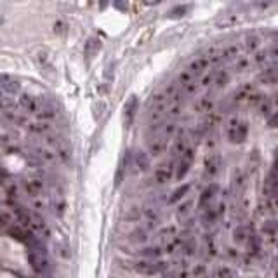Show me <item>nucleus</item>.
Masks as SVG:
<instances>
[{
	"label": "nucleus",
	"mask_w": 278,
	"mask_h": 278,
	"mask_svg": "<svg viewBox=\"0 0 278 278\" xmlns=\"http://www.w3.org/2000/svg\"><path fill=\"white\" fill-rule=\"evenodd\" d=\"M259 82H263V84L278 82L277 73H275V68H266V70H263V72L259 73Z\"/></svg>",
	"instance_id": "nucleus-26"
},
{
	"label": "nucleus",
	"mask_w": 278,
	"mask_h": 278,
	"mask_svg": "<svg viewBox=\"0 0 278 278\" xmlns=\"http://www.w3.org/2000/svg\"><path fill=\"white\" fill-rule=\"evenodd\" d=\"M169 148V139L164 136H157L150 141V155L151 157H160L167 151Z\"/></svg>",
	"instance_id": "nucleus-12"
},
{
	"label": "nucleus",
	"mask_w": 278,
	"mask_h": 278,
	"mask_svg": "<svg viewBox=\"0 0 278 278\" xmlns=\"http://www.w3.org/2000/svg\"><path fill=\"white\" fill-rule=\"evenodd\" d=\"M216 278H235V271L228 266H221L216 271Z\"/></svg>",
	"instance_id": "nucleus-35"
},
{
	"label": "nucleus",
	"mask_w": 278,
	"mask_h": 278,
	"mask_svg": "<svg viewBox=\"0 0 278 278\" xmlns=\"http://www.w3.org/2000/svg\"><path fill=\"white\" fill-rule=\"evenodd\" d=\"M221 56L223 61H236L242 56V47H240V44H230L221 50Z\"/></svg>",
	"instance_id": "nucleus-16"
},
{
	"label": "nucleus",
	"mask_w": 278,
	"mask_h": 278,
	"mask_svg": "<svg viewBox=\"0 0 278 278\" xmlns=\"http://www.w3.org/2000/svg\"><path fill=\"white\" fill-rule=\"evenodd\" d=\"M195 111L200 115H211L214 111V99L211 96H202L195 103Z\"/></svg>",
	"instance_id": "nucleus-14"
},
{
	"label": "nucleus",
	"mask_w": 278,
	"mask_h": 278,
	"mask_svg": "<svg viewBox=\"0 0 278 278\" xmlns=\"http://www.w3.org/2000/svg\"><path fill=\"white\" fill-rule=\"evenodd\" d=\"M249 230H247V226L240 225L235 228V232H233V240H235L236 243H245L247 240H249Z\"/></svg>",
	"instance_id": "nucleus-23"
},
{
	"label": "nucleus",
	"mask_w": 278,
	"mask_h": 278,
	"mask_svg": "<svg viewBox=\"0 0 278 278\" xmlns=\"http://www.w3.org/2000/svg\"><path fill=\"white\" fill-rule=\"evenodd\" d=\"M28 129L32 132H35V134H46L47 136V132L50 131V124L49 122H35V124H30L28 125Z\"/></svg>",
	"instance_id": "nucleus-28"
},
{
	"label": "nucleus",
	"mask_w": 278,
	"mask_h": 278,
	"mask_svg": "<svg viewBox=\"0 0 278 278\" xmlns=\"http://www.w3.org/2000/svg\"><path fill=\"white\" fill-rule=\"evenodd\" d=\"M32 207L37 212H42L46 209V202L42 200V196H37V198H32Z\"/></svg>",
	"instance_id": "nucleus-39"
},
{
	"label": "nucleus",
	"mask_w": 278,
	"mask_h": 278,
	"mask_svg": "<svg viewBox=\"0 0 278 278\" xmlns=\"http://www.w3.org/2000/svg\"><path fill=\"white\" fill-rule=\"evenodd\" d=\"M189 207H191V200H186L185 203H181V205L178 207V211H176V214H178L179 219L186 218V216L189 214Z\"/></svg>",
	"instance_id": "nucleus-36"
},
{
	"label": "nucleus",
	"mask_w": 278,
	"mask_h": 278,
	"mask_svg": "<svg viewBox=\"0 0 278 278\" xmlns=\"http://www.w3.org/2000/svg\"><path fill=\"white\" fill-rule=\"evenodd\" d=\"M139 254L148 261H157V259H160L164 252H162L160 247H144V249L139 250Z\"/></svg>",
	"instance_id": "nucleus-20"
},
{
	"label": "nucleus",
	"mask_w": 278,
	"mask_h": 278,
	"mask_svg": "<svg viewBox=\"0 0 278 278\" xmlns=\"http://www.w3.org/2000/svg\"><path fill=\"white\" fill-rule=\"evenodd\" d=\"M186 12V7H176V9H172L171 12H169V18H181L183 14Z\"/></svg>",
	"instance_id": "nucleus-43"
},
{
	"label": "nucleus",
	"mask_w": 278,
	"mask_h": 278,
	"mask_svg": "<svg viewBox=\"0 0 278 278\" xmlns=\"http://www.w3.org/2000/svg\"><path fill=\"white\" fill-rule=\"evenodd\" d=\"M273 104H275V106H277V110H278V94H277V96H275V99H273Z\"/></svg>",
	"instance_id": "nucleus-46"
},
{
	"label": "nucleus",
	"mask_w": 278,
	"mask_h": 278,
	"mask_svg": "<svg viewBox=\"0 0 278 278\" xmlns=\"http://www.w3.org/2000/svg\"><path fill=\"white\" fill-rule=\"evenodd\" d=\"M9 233L12 235V238H18V240H26V236H28V230H25L23 226H12L9 230Z\"/></svg>",
	"instance_id": "nucleus-33"
},
{
	"label": "nucleus",
	"mask_w": 278,
	"mask_h": 278,
	"mask_svg": "<svg viewBox=\"0 0 278 278\" xmlns=\"http://www.w3.org/2000/svg\"><path fill=\"white\" fill-rule=\"evenodd\" d=\"M179 278H188V273H186V271H183V273H179Z\"/></svg>",
	"instance_id": "nucleus-47"
},
{
	"label": "nucleus",
	"mask_w": 278,
	"mask_h": 278,
	"mask_svg": "<svg viewBox=\"0 0 278 278\" xmlns=\"http://www.w3.org/2000/svg\"><path fill=\"white\" fill-rule=\"evenodd\" d=\"M0 89L4 91L7 96H14V94L19 93V82L14 77L2 73V75H0Z\"/></svg>",
	"instance_id": "nucleus-9"
},
{
	"label": "nucleus",
	"mask_w": 278,
	"mask_h": 278,
	"mask_svg": "<svg viewBox=\"0 0 278 278\" xmlns=\"http://www.w3.org/2000/svg\"><path fill=\"white\" fill-rule=\"evenodd\" d=\"M243 174L240 171H235V176H233V185H235V188H242L243 185Z\"/></svg>",
	"instance_id": "nucleus-42"
},
{
	"label": "nucleus",
	"mask_w": 278,
	"mask_h": 278,
	"mask_svg": "<svg viewBox=\"0 0 278 278\" xmlns=\"http://www.w3.org/2000/svg\"><path fill=\"white\" fill-rule=\"evenodd\" d=\"M23 189L30 198H37V196H42V191L46 189V183L42 178H28L23 181Z\"/></svg>",
	"instance_id": "nucleus-6"
},
{
	"label": "nucleus",
	"mask_w": 278,
	"mask_h": 278,
	"mask_svg": "<svg viewBox=\"0 0 278 278\" xmlns=\"http://www.w3.org/2000/svg\"><path fill=\"white\" fill-rule=\"evenodd\" d=\"M216 72H218V70H216ZM216 72H209V73H205V75H203L202 79H198V86H200V89H207V87L214 86Z\"/></svg>",
	"instance_id": "nucleus-32"
},
{
	"label": "nucleus",
	"mask_w": 278,
	"mask_h": 278,
	"mask_svg": "<svg viewBox=\"0 0 278 278\" xmlns=\"http://www.w3.org/2000/svg\"><path fill=\"white\" fill-rule=\"evenodd\" d=\"M266 124H268V127H270V129H278V110L273 111V113H270Z\"/></svg>",
	"instance_id": "nucleus-40"
},
{
	"label": "nucleus",
	"mask_w": 278,
	"mask_h": 278,
	"mask_svg": "<svg viewBox=\"0 0 278 278\" xmlns=\"http://www.w3.org/2000/svg\"><path fill=\"white\" fill-rule=\"evenodd\" d=\"M261 232L268 236H278V221L277 219H268L261 226Z\"/></svg>",
	"instance_id": "nucleus-22"
},
{
	"label": "nucleus",
	"mask_w": 278,
	"mask_h": 278,
	"mask_svg": "<svg viewBox=\"0 0 278 278\" xmlns=\"http://www.w3.org/2000/svg\"><path fill=\"white\" fill-rule=\"evenodd\" d=\"M183 254H186V256H193V254H195V242H193V240L185 242V245H183Z\"/></svg>",
	"instance_id": "nucleus-41"
},
{
	"label": "nucleus",
	"mask_w": 278,
	"mask_h": 278,
	"mask_svg": "<svg viewBox=\"0 0 278 278\" xmlns=\"http://www.w3.org/2000/svg\"><path fill=\"white\" fill-rule=\"evenodd\" d=\"M195 80L196 79L188 72V70H183V72L179 73V77H178V86L181 87V89H185L186 86H189V84L195 82Z\"/></svg>",
	"instance_id": "nucleus-30"
},
{
	"label": "nucleus",
	"mask_w": 278,
	"mask_h": 278,
	"mask_svg": "<svg viewBox=\"0 0 278 278\" xmlns=\"http://www.w3.org/2000/svg\"><path fill=\"white\" fill-rule=\"evenodd\" d=\"M146 240H148V236H146V230L139 228V230H136V232H132V233H131V242L139 243V242H146Z\"/></svg>",
	"instance_id": "nucleus-34"
},
{
	"label": "nucleus",
	"mask_w": 278,
	"mask_h": 278,
	"mask_svg": "<svg viewBox=\"0 0 278 278\" xmlns=\"http://www.w3.org/2000/svg\"><path fill=\"white\" fill-rule=\"evenodd\" d=\"M169 264L164 261H148L141 259L138 263H134V271L141 277H157V275H164L167 271Z\"/></svg>",
	"instance_id": "nucleus-2"
},
{
	"label": "nucleus",
	"mask_w": 278,
	"mask_h": 278,
	"mask_svg": "<svg viewBox=\"0 0 278 278\" xmlns=\"http://www.w3.org/2000/svg\"><path fill=\"white\" fill-rule=\"evenodd\" d=\"M247 134H249V127H247V122L240 120L236 115H232V117L226 120V138L232 144H240L247 139Z\"/></svg>",
	"instance_id": "nucleus-1"
},
{
	"label": "nucleus",
	"mask_w": 278,
	"mask_h": 278,
	"mask_svg": "<svg viewBox=\"0 0 278 278\" xmlns=\"http://www.w3.org/2000/svg\"><path fill=\"white\" fill-rule=\"evenodd\" d=\"M230 82V75L225 72V70H218L216 72V79H214V89H225L226 84Z\"/></svg>",
	"instance_id": "nucleus-25"
},
{
	"label": "nucleus",
	"mask_w": 278,
	"mask_h": 278,
	"mask_svg": "<svg viewBox=\"0 0 278 278\" xmlns=\"http://www.w3.org/2000/svg\"><path fill=\"white\" fill-rule=\"evenodd\" d=\"M240 23V16L236 14H226L223 19L218 21V28H232V26L238 25Z\"/></svg>",
	"instance_id": "nucleus-24"
},
{
	"label": "nucleus",
	"mask_w": 278,
	"mask_h": 278,
	"mask_svg": "<svg viewBox=\"0 0 278 278\" xmlns=\"http://www.w3.org/2000/svg\"><path fill=\"white\" fill-rule=\"evenodd\" d=\"M18 106L21 108V110H25L26 113L39 115L40 106H42V99L32 96V94L23 93V94H19V96H18Z\"/></svg>",
	"instance_id": "nucleus-5"
},
{
	"label": "nucleus",
	"mask_w": 278,
	"mask_h": 278,
	"mask_svg": "<svg viewBox=\"0 0 278 278\" xmlns=\"http://www.w3.org/2000/svg\"><path fill=\"white\" fill-rule=\"evenodd\" d=\"M243 47H245L247 52H254L256 54L261 47V39L257 35H247L243 40Z\"/></svg>",
	"instance_id": "nucleus-21"
},
{
	"label": "nucleus",
	"mask_w": 278,
	"mask_h": 278,
	"mask_svg": "<svg viewBox=\"0 0 278 278\" xmlns=\"http://www.w3.org/2000/svg\"><path fill=\"white\" fill-rule=\"evenodd\" d=\"M254 93H256V87H254V84L245 82L235 91V94H233V99H235V103H249L250 96H252Z\"/></svg>",
	"instance_id": "nucleus-11"
},
{
	"label": "nucleus",
	"mask_w": 278,
	"mask_h": 278,
	"mask_svg": "<svg viewBox=\"0 0 278 278\" xmlns=\"http://www.w3.org/2000/svg\"><path fill=\"white\" fill-rule=\"evenodd\" d=\"M275 73H277V79H278V66L275 68Z\"/></svg>",
	"instance_id": "nucleus-48"
},
{
	"label": "nucleus",
	"mask_w": 278,
	"mask_h": 278,
	"mask_svg": "<svg viewBox=\"0 0 278 278\" xmlns=\"http://www.w3.org/2000/svg\"><path fill=\"white\" fill-rule=\"evenodd\" d=\"M268 54H270V59H277L278 57V44L277 46H271L270 49H268Z\"/></svg>",
	"instance_id": "nucleus-44"
},
{
	"label": "nucleus",
	"mask_w": 278,
	"mask_h": 278,
	"mask_svg": "<svg viewBox=\"0 0 278 278\" xmlns=\"http://www.w3.org/2000/svg\"><path fill=\"white\" fill-rule=\"evenodd\" d=\"M203 165H205V174L209 176V178H214V176L219 172V169H221V155L219 153L207 155Z\"/></svg>",
	"instance_id": "nucleus-10"
},
{
	"label": "nucleus",
	"mask_w": 278,
	"mask_h": 278,
	"mask_svg": "<svg viewBox=\"0 0 278 278\" xmlns=\"http://www.w3.org/2000/svg\"><path fill=\"white\" fill-rule=\"evenodd\" d=\"M189 189H191V183H186V185H181L178 189H174V191H172L171 196H169V203H171V205L178 203L179 200H183L186 195H188Z\"/></svg>",
	"instance_id": "nucleus-19"
},
{
	"label": "nucleus",
	"mask_w": 278,
	"mask_h": 278,
	"mask_svg": "<svg viewBox=\"0 0 278 278\" xmlns=\"http://www.w3.org/2000/svg\"><path fill=\"white\" fill-rule=\"evenodd\" d=\"M188 139H186V136L185 134H178V138L174 139V144H172V150H171V153H172V158H181L183 157V153H185L186 150H188Z\"/></svg>",
	"instance_id": "nucleus-15"
},
{
	"label": "nucleus",
	"mask_w": 278,
	"mask_h": 278,
	"mask_svg": "<svg viewBox=\"0 0 278 278\" xmlns=\"http://www.w3.org/2000/svg\"><path fill=\"white\" fill-rule=\"evenodd\" d=\"M200 89L198 86V80H195V82H191L189 86H186L185 89H183V94H188V96H193V94H196Z\"/></svg>",
	"instance_id": "nucleus-37"
},
{
	"label": "nucleus",
	"mask_w": 278,
	"mask_h": 278,
	"mask_svg": "<svg viewBox=\"0 0 278 278\" xmlns=\"http://www.w3.org/2000/svg\"><path fill=\"white\" fill-rule=\"evenodd\" d=\"M218 189H219L218 185H211V186H207V188L200 193V196H198V209L200 211H207L209 207H212L211 203H212V200H214Z\"/></svg>",
	"instance_id": "nucleus-8"
},
{
	"label": "nucleus",
	"mask_w": 278,
	"mask_h": 278,
	"mask_svg": "<svg viewBox=\"0 0 278 278\" xmlns=\"http://www.w3.org/2000/svg\"><path fill=\"white\" fill-rule=\"evenodd\" d=\"M203 273H205V266H203V264H200V266H196L195 270H193V277H202Z\"/></svg>",
	"instance_id": "nucleus-45"
},
{
	"label": "nucleus",
	"mask_w": 278,
	"mask_h": 278,
	"mask_svg": "<svg viewBox=\"0 0 278 278\" xmlns=\"http://www.w3.org/2000/svg\"><path fill=\"white\" fill-rule=\"evenodd\" d=\"M250 64H252V59H250L249 56H243V54H242V56L235 61V70L238 73H245L247 70L250 68Z\"/></svg>",
	"instance_id": "nucleus-27"
},
{
	"label": "nucleus",
	"mask_w": 278,
	"mask_h": 278,
	"mask_svg": "<svg viewBox=\"0 0 278 278\" xmlns=\"http://www.w3.org/2000/svg\"><path fill=\"white\" fill-rule=\"evenodd\" d=\"M57 117V111H56V106H54L52 103H47V101H42V106H40V111H39V118L42 122H49L52 120V118Z\"/></svg>",
	"instance_id": "nucleus-17"
},
{
	"label": "nucleus",
	"mask_w": 278,
	"mask_h": 278,
	"mask_svg": "<svg viewBox=\"0 0 278 278\" xmlns=\"http://www.w3.org/2000/svg\"><path fill=\"white\" fill-rule=\"evenodd\" d=\"M211 66H212L211 57H209V56H198L188 64V68H186V70H188V72L191 73L196 80H198V79H202L205 73H209V68H211Z\"/></svg>",
	"instance_id": "nucleus-4"
},
{
	"label": "nucleus",
	"mask_w": 278,
	"mask_h": 278,
	"mask_svg": "<svg viewBox=\"0 0 278 278\" xmlns=\"http://www.w3.org/2000/svg\"><path fill=\"white\" fill-rule=\"evenodd\" d=\"M268 59H270V54H268V49H259L256 54H254L252 63L256 64V66H264V64L268 63Z\"/></svg>",
	"instance_id": "nucleus-29"
},
{
	"label": "nucleus",
	"mask_w": 278,
	"mask_h": 278,
	"mask_svg": "<svg viewBox=\"0 0 278 278\" xmlns=\"http://www.w3.org/2000/svg\"><path fill=\"white\" fill-rule=\"evenodd\" d=\"M193 162H195V148L189 146L188 150L183 153V157L179 158L178 167H176V179H178V181H183V179H185V176L188 174L189 169H191Z\"/></svg>",
	"instance_id": "nucleus-3"
},
{
	"label": "nucleus",
	"mask_w": 278,
	"mask_h": 278,
	"mask_svg": "<svg viewBox=\"0 0 278 278\" xmlns=\"http://www.w3.org/2000/svg\"><path fill=\"white\" fill-rule=\"evenodd\" d=\"M176 132H178V125L174 124V122H167V124H162L160 125V136H164V138H171V136H174Z\"/></svg>",
	"instance_id": "nucleus-31"
},
{
	"label": "nucleus",
	"mask_w": 278,
	"mask_h": 278,
	"mask_svg": "<svg viewBox=\"0 0 278 278\" xmlns=\"http://www.w3.org/2000/svg\"><path fill=\"white\" fill-rule=\"evenodd\" d=\"M134 164L141 172L150 171V167H151L150 155H148L146 151H138V153H136V157H134Z\"/></svg>",
	"instance_id": "nucleus-18"
},
{
	"label": "nucleus",
	"mask_w": 278,
	"mask_h": 278,
	"mask_svg": "<svg viewBox=\"0 0 278 278\" xmlns=\"http://www.w3.org/2000/svg\"><path fill=\"white\" fill-rule=\"evenodd\" d=\"M33 155L39 158L40 164H54V162L57 160V153H56V151L49 150V148H46V146L35 148V150H33Z\"/></svg>",
	"instance_id": "nucleus-13"
},
{
	"label": "nucleus",
	"mask_w": 278,
	"mask_h": 278,
	"mask_svg": "<svg viewBox=\"0 0 278 278\" xmlns=\"http://www.w3.org/2000/svg\"><path fill=\"white\" fill-rule=\"evenodd\" d=\"M127 115H129V120H132V117H134V113H136V110H138V99L136 97H132L131 99V103H127Z\"/></svg>",
	"instance_id": "nucleus-38"
},
{
	"label": "nucleus",
	"mask_w": 278,
	"mask_h": 278,
	"mask_svg": "<svg viewBox=\"0 0 278 278\" xmlns=\"http://www.w3.org/2000/svg\"><path fill=\"white\" fill-rule=\"evenodd\" d=\"M172 169H174V162L172 160L160 164L153 172V183H157V185H165V183H169L172 179Z\"/></svg>",
	"instance_id": "nucleus-7"
}]
</instances>
